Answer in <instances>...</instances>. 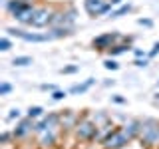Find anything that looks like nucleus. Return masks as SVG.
<instances>
[{"mask_svg": "<svg viewBox=\"0 0 159 149\" xmlns=\"http://www.w3.org/2000/svg\"><path fill=\"white\" fill-rule=\"evenodd\" d=\"M74 133L80 141H93V137L98 133V125L89 115H82L78 119L76 127H74Z\"/></svg>", "mask_w": 159, "mask_h": 149, "instance_id": "f257e3e1", "label": "nucleus"}, {"mask_svg": "<svg viewBox=\"0 0 159 149\" xmlns=\"http://www.w3.org/2000/svg\"><path fill=\"white\" fill-rule=\"evenodd\" d=\"M139 139L145 145H157L159 143V121L157 119H143L139 129Z\"/></svg>", "mask_w": 159, "mask_h": 149, "instance_id": "f03ea898", "label": "nucleus"}, {"mask_svg": "<svg viewBox=\"0 0 159 149\" xmlns=\"http://www.w3.org/2000/svg\"><path fill=\"white\" fill-rule=\"evenodd\" d=\"M131 135L125 131L123 127H117L116 131L109 135L106 141H103V149H121V147H125L129 141H131Z\"/></svg>", "mask_w": 159, "mask_h": 149, "instance_id": "7ed1b4c3", "label": "nucleus"}, {"mask_svg": "<svg viewBox=\"0 0 159 149\" xmlns=\"http://www.w3.org/2000/svg\"><path fill=\"white\" fill-rule=\"evenodd\" d=\"M84 6H86V12L89 16H102V14H106L111 10L113 4L109 2V0H84Z\"/></svg>", "mask_w": 159, "mask_h": 149, "instance_id": "20e7f679", "label": "nucleus"}, {"mask_svg": "<svg viewBox=\"0 0 159 149\" xmlns=\"http://www.w3.org/2000/svg\"><path fill=\"white\" fill-rule=\"evenodd\" d=\"M6 34L14 38H20L24 42H48L50 36L48 34H36V32H26V30H20V28H6Z\"/></svg>", "mask_w": 159, "mask_h": 149, "instance_id": "39448f33", "label": "nucleus"}, {"mask_svg": "<svg viewBox=\"0 0 159 149\" xmlns=\"http://www.w3.org/2000/svg\"><path fill=\"white\" fill-rule=\"evenodd\" d=\"M52 16H54V10H52V8H48V6H38L36 16H34V20H32V24H30V26H34V28L50 26V22H52Z\"/></svg>", "mask_w": 159, "mask_h": 149, "instance_id": "423d86ee", "label": "nucleus"}, {"mask_svg": "<svg viewBox=\"0 0 159 149\" xmlns=\"http://www.w3.org/2000/svg\"><path fill=\"white\" fill-rule=\"evenodd\" d=\"M116 40H119V34H113V32H107V34H102V36H98V38H93V48L96 50H109L111 46H116Z\"/></svg>", "mask_w": 159, "mask_h": 149, "instance_id": "0eeeda50", "label": "nucleus"}, {"mask_svg": "<svg viewBox=\"0 0 159 149\" xmlns=\"http://www.w3.org/2000/svg\"><path fill=\"white\" fill-rule=\"evenodd\" d=\"M34 127H36V123H34V119L32 117H26V119H22V121L18 123L16 127H14V139H22V137H26L30 135V133L34 131Z\"/></svg>", "mask_w": 159, "mask_h": 149, "instance_id": "6e6552de", "label": "nucleus"}, {"mask_svg": "<svg viewBox=\"0 0 159 149\" xmlns=\"http://www.w3.org/2000/svg\"><path fill=\"white\" fill-rule=\"evenodd\" d=\"M36 10H38V6H34V4H30V2H28L18 14H14V18H16L18 22H22V24H32L34 16H36Z\"/></svg>", "mask_w": 159, "mask_h": 149, "instance_id": "1a4fd4ad", "label": "nucleus"}, {"mask_svg": "<svg viewBox=\"0 0 159 149\" xmlns=\"http://www.w3.org/2000/svg\"><path fill=\"white\" fill-rule=\"evenodd\" d=\"M56 139H58V129H48V131L38 133V145L52 147V145H56Z\"/></svg>", "mask_w": 159, "mask_h": 149, "instance_id": "9d476101", "label": "nucleus"}, {"mask_svg": "<svg viewBox=\"0 0 159 149\" xmlns=\"http://www.w3.org/2000/svg\"><path fill=\"white\" fill-rule=\"evenodd\" d=\"M78 115L72 111V109H68V111H64V113H60V127H64V129H74L76 127V123H78Z\"/></svg>", "mask_w": 159, "mask_h": 149, "instance_id": "9b49d317", "label": "nucleus"}, {"mask_svg": "<svg viewBox=\"0 0 159 149\" xmlns=\"http://www.w3.org/2000/svg\"><path fill=\"white\" fill-rule=\"evenodd\" d=\"M116 125H113V123H107V125H102V127H98V133H96V137H93V141L96 143H103L106 141V139L111 135L113 131H116Z\"/></svg>", "mask_w": 159, "mask_h": 149, "instance_id": "f8f14e48", "label": "nucleus"}, {"mask_svg": "<svg viewBox=\"0 0 159 149\" xmlns=\"http://www.w3.org/2000/svg\"><path fill=\"white\" fill-rule=\"evenodd\" d=\"M26 4H28L26 0H6V10L14 16V14H18L20 10L26 6Z\"/></svg>", "mask_w": 159, "mask_h": 149, "instance_id": "ddd939ff", "label": "nucleus"}, {"mask_svg": "<svg viewBox=\"0 0 159 149\" xmlns=\"http://www.w3.org/2000/svg\"><path fill=\"white\" fill-rule=\"evenodd\" d=\"M93 84H96V79H93V78H89V79H86L84 84H78V86H72V88H70V93H84V92H88V89L92 88Z\"/></svg>", "mask_w": 159, "mask_h": 149, "instance_id": "4468645a", "label": "nucleus"}, {"mask_svg": "<svg viewBox=\"0 0 159 149\" xmlns=\"http://www.w3.org/2000/svg\"><path fill=\"white\" fill-rule=\"evenodd\" d=\"M127 50H131L127 44H116V46H111V48L107 50V54H109V56H119V54L127 52Z\"/></svg>", "mask_w": 159, "mask_h": 149, "instance_id": "2eb2a0df", "label": "nucleus"}, {"mask_svg": "<svg viewBox=\"0 0 159 149\" xmlns=\"http://www.w3.org/2000/svg\"><path fill=\"white\" fill-rule=\"evenodd\" d=\"M127 12H131V4H121L117 10L111 12V18H121L123 14H127Z\"/></svg>", "mask_w": 159, "mask_h": 149, "instance_id": "dca6fc26", "label": "nucleus"}, {"mask_svg": "<svg viewBox=\"0 0 159 149\" xmlns=\"http://www.w3.org/2000/svg\"><path fill=\"white\" fill-rule=\"evenodd\" d=\"M12 64H14V66H20V68H22V66H30V64H32V58H30V56H18V58L12 60Z\"/></svg>", "mask_w": 159, "mask_h": 149, "instance_id": "f3484780", "label": "nucleus"}, {"mask_svg": "<svg viewBox=\"0 0 159 149\" xmlns=\"http://www.w3.org/2000/svg\"><path fill=\"white\" fill-rule=\"evenodd\" d=\"M28 117H32V119H36V117H42V113H44V109L42 107H40V106H32V107H30L28 109Z\"/></svg>", "mask_w": 159, "mask_h": 149, "instance_id": "a211bd4d", "label": "nucleus"}, {"mask_svg": "<svg viewBox=\"0 0 159 149\" xmlns=\"http://www.w3.org/2000/svg\"><path fill=\"white\" fill-rule=\"evenodd\" d=\"M14 137V133H8V131H2L0 133V143H2V145H8L10 143V139Z\"/></svg>", "mask_w": 159, "mask_h": 149, "instance_id": "6ab92c4d", "label": "nucleus"}, {"mask_svg": "<svg viewBox=\"0 0 159 149\" xmlns=\"http://www.w3.org/2000/svg\"><path fill=\"white\" fill-rule=\"evenodd\" d=\"M10 92H12V86H10L8 82H2V84H0V96H8Z\"/></svg>", "mask_w": 159, "mask_h": 149, "instance_id": "aec40b11", "label": "nucleus"}, {"mask_svg": "<svg viewBox=\"0 0 159 149\" xmlns=\"http://www.w3.org/2000/svg\"><path fill=\"white\" fill-rule=\"evenodd\" d=\"M103 68L106 70H117L119 64L116 62V60H106V62H103Z\"/></svg>", "mask_w": 159, "mask_h": 149, "instance_id": "412c9836", "label": "nucleus"}, {"mask_svg": "<svg viewBox=\"0 0 159 149\" xmlns=\"http://www.w3.org/2000/svg\"><path fill=\"white\" fill-rule=\"evenodd\" d=\"M10 48H12V44H10L8 38H2V40H0V50H2V52H8Z\"/></svg>", "mask_w": 159, "mask_h": 149, "instance_id": "4be33fe9", "label": "nucleus"}, {"mask_svg": "<svg viewBox=\"0 0 159 149\" xmlns=\"http://www.w3.org/2000/svg\"><path fill=\"white\" fill-rule=\"evenodd\" d=\"M62 74H76V72H80V66H66V68H62L60 70Z\"/></svg>", "mask_w": 159, "mask_h": 149, "instance_id": "5701e85b", "label": "nucleus"}, {"mask_svg": "<svg viewBox=\"0 0 159 149\" xmlns=\"http://www.w3.org/2000/svg\"><path fill=\"white\" fill-rule=\"evenodd\" d=\"M133 64H135L137 68H145L147 64H149V60H147V56L145 58H135V62H133Z\"/></svg>", "mask_w": 159, "mask_h": 149, "instance_id": "b1692460", "label": "nucleus"}, {"mask_svg": "<svg viewBox=\"0 0 159 149\" xmlns=\"http://www.w3.org/2000/svg\"><path fill=\"white\" fill-rule=\"evenodd\" d=\"M66 97V92H62V89H56V92H52V99H56V102H60V99Z\"/></svg>", "mask_w": 159, "mask_h": 149, "instance_id": "393cba45", "label": "nucleus"}, {"mask_svg": "<svg viewBox=\"0 0 159 149\" xmlns=\"http://www.w3.org/2000/svg\"><path fill=\"white\" fill-rule=\"evenodd\" d=\"M20 117V109H10V113L6 115L8 121H12V119H18Z\"/></svg>", "mask_w": 159, "mask_h": 149, "instance_id": "a878e982", "label": "nucleus"}, {"mask_svg": "<svg viewBox=\"0 0 159 149\" xmlns=\"http://www.w3.org/2000/svg\"><path fill=\"white\" fill-rule=\"evenodd\" d=\"M137 24H141V26H147V28H149V26H153V22H151L149 18H139V20H137Z\"/></svg>", "mask_w": 159, "mask_h": 149, "instance_id": "bb28decb", "label": "nucleus"}, {"mask_svg": "<svg viewBox=\"0 0 159 149\" xmlns=\"http://www.w3.org/2000/svg\"><path fill=\"white\" fill-rule=\"evenodd\" d=\"M40 88H42V89H50V92H56V86H52V84H42Z\"/></svg>", "mask_w": 159, "mask_h": 149, "instance_id": "cd10ccee", "label": "nucleus"}, {"mask_svg": "<svg viewBox=\"0 0 159 149\" xmlns=\"http://www.w3.org/2000/svg\"><path fill=\"white\" fill-rule=\"evenodd\" d=\"M157 52H159V42H155V46H153V50L149 52V58H151V56H155Z\"/></svg>", "mask_w": 159, "mask_h": 149, "instance_id": "c85d7f7f", "label": "nucleus"}, {"mask_svg": "<svg viewBox=\"0 0 159 149\" xmlns=\"http://www.w3.org/2000/svg\"><path fill=\"white\" fill-rule=\"evenodd\" d=\"M111 99H113L116 103H125V97H121V96H113Z\"/></svg>", "mask_w": 159, "mask_h": 149, "instance_id": "c756f323", "label": "nucleus"}, {"mask_svg": "<svg viewBox=\"0 0 159 149\" xmlns=\"http://www.w3.org/2000/svg\"><path fill=\"white\" fill-rule=\"evenodd\" d=\"M135 58H145V52L143 50H135Z\"/></svg>", "mask_w": 159, "mask_h": 149, "instance_id": "7c9ffc66", "label": "nucleus"}, {"mask_svg": "<svg viewBox=\"0 0 159 149\" xmlns=\"http://www.w3.org/2000/svg\"><path fill=\"white\" fill-rule=\"evenodd\" d=\"M109 2H111L113 6H119V4H121V0H109Z\"/></svg>", "mask_w": 159, "mask_h": 149, "instance_id": "2f4dec72", "label": "nucleus"}, {"mask_svg": "<svg viewBox=\"0 0 159 149\" xmlns=\"http://www.w3.org/2000/svg\"><path fill=\"white\" fill-rule=\"evenodd\" d=\"M157 86H159V79H157Z\"/></svg>", "mask_w": 159, "mask_h": 149, "instance_id": "473e14b6", "label": "nucleus"}]
</instances>
